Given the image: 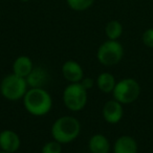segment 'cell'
<instances>
[{"instance_id": "obj_21", "label": "cell", "mask_w": 153, "mask_h": 153, "mask_svg": "<svg viewBox=\"0 0 153 153\" xmlns=\"http://www.w3.org/2000/svg\"><path fill=\"white\" fill-rule=\"evenodd\" d=\"M0 153H11V152H5V151H1V150H0Z\"/></svg>"}, {"instance_id": "obj_4", "label": "cell", "mask_w": 153, "mask_h": 153, "mask_svg": "<svg viewBox=\"0 0 153 153\" xmlns=\"http://www.w3.org/2000/svg\"><path fill=\"white\" fill-rule=\"evenodd\" d=\"M87 91L81 83H69L62 94L64 106L74 112L83 110L88 101Z\"/></svg>"}, {"instance_id": "obj_19", "label": "cell", "mask_w": 153, "mask_h": 153, "mask_svg": "<svg viewBox=\"0 0 153 153\" xmlns=\"http://www.w3.org/2000/svg\"><path fill=\"white\" fill-rule=\"evenodd\" d=\"M80 83L83 85V87L85 88V89H87V90H89V89H91L92 88V86H94V80L92 79H90V78H85L84 76L83 78V80H82Z\"/></svg>"}, {"instance_id": "obj_8", "label": "cell", "mask_w": 153, "mask_h": 153, "mask_svg": "<svg viewBox=\"0 0 153 153\" xmlns=\"http://www.w3.org/2000/svg\"><path fill=\"white\" fill-rule=\"evenodd\" d=\"M21 146V140L14 130L5 129L0 132V150L16 153Z\"/></svg>"}, {"instance_id": "obj_1", "label": "cell", "mask_w": 153, "mask_h": 153, "mask_svg": "<svg viewBox=\"0 0 153 153\" xmlns=\"http://www.w3.org/2000/svg\"><path fill=\"white\" fill-rule=\"evenodd\" d=\"M22 100L25 110L34 117H44L53 108V98L43 87L30 88Z\"/></svg>"}, {"instance_id": "obj_17", "label": "cell", "mask_w": 153, "mask_h": 153, "mask_svg": "<svg viewBox=\"0 0 153 153\" xmlns=\"http://www.w3.org/2000/svg\"><path fill=\"white\" fill-rule=\"evenodd\" d=\"M41 153H62V145L53 140L43 145Z\"/></svg>"}, {"instance_id": "obj_5", "label": "cell", "mask_w": 153, "mask_h": 153, "mask_svg": "<svg viewBox=\"0 0 153 153\" xmlns=\"http://www.w3.org/2000/svg\"><path fill=\"white\" fill-rule=\"evenodd\" d=\"M124 56L123 45L117 40H107L99 46L97 59L104 66H113L121 62Z\"/></svg>"}, {"instance_id": "obj_7", "label": "cell", "mask_w": 153, "mask_h": 153, "mask_svg": "<svg viewBox=\"0 0 153 153\" xmlns=\"http://www.w3.org/2000/svg\"><path fill=\"white\" fill-rule=\"evenodd\" d=\"M61 70L64 79L69 83H80L84 78L83 67L74 60H67L64 62Z\"/></svg>"}, {"instance_id": "obj_10", "label": "cell", "mask_w": 153, "mask_h": 153, "mask_svg": "<svg viewBox=\"0 0 153 153\" xmlns=\"http://www.w3.org/2000/svg\"><path fill=\"white\" fill-rule=\"evenodd\" d=\"M34 69V64L33 60L27 56H19L15 59L12 65L13 74H17L22 78H26L30 71Z\"/></svg>"}, {"instance_id": "obj_9", "label": "cell", "mask_w": 153, "mask_h": 153, "mask_svg": "<svg viewBox=\"0 0 153 153\" xmlns=\"http://www.w3.org/2000/svg\"><path fill=\"white\" fill-rule=\"evenodd\" d=\"M103 117L108 124H117L124 115V109L123 104L117 102V100H110L105 103L103 107Z\"/></svg>"}, {"instance_id": "obj_16", "label": "cell", "mask_w": 153, "mask_h": 153, "mask_svg": "<svg viewBox=\"0 0 153 153\" xmlns=\"http://www.w3.org/2000/svg\"><path fill=\"white\" fill-rule=\"evenodd\" d=\"M66 2L72 11L84 12L92 7L94 0H66Z\"/></svg>"}, {"instance_id": "obj_2", "label": "cell", "mask_w": 153, "mask_h": 153, "mask_svg": "<svg viewBox=\"0 0 153 153\" xmlns=\"http://www.w3.org/2000/svg\"><path fill=\"white\" fill-rule=\"evenodd\" d=\"M51 133L53 140L61 145L69 144L81 133V123L74 117L63 115L53 122Z\"/></svg>"}, {"instance_id": "obj_14", "label": "cell", "mask_w": 153, "mask_h": 153, "mask_svg": "<svg viewBox=\"0 0 153 153\" xmlns=\"http://www.w3.org/2000/svg\"><path fill=\"white\" fill-rule=\"evenodd\" d=\"M96 84L102 92L110 94L114 89L117 81H115V78L112 74H110V72H102L97 78Z\"/></svg>"}, {"instance_id": "obj_11", "label": "cell", "mask_w": 153, "mask_h": 153, "mask_svg": "<svg viewBox=\"0 0 153 153\" xmlns=\"http://www.w3.org/2000/svg\"><path fill=\"white\" fill-rule=\"evenodd\" d=\"M113 153H137V143L130 135L120 136L113 145Z\"/></svg>"}, {"instance_id": "obj_15", "label": "cell", "mask_w": 153, "mask_h": 153, "mask_svg": "<svg viewBox=\"0 0 153 153\" xmlns=\"http://www.w3.org/2000/svg\"><path fill=\"white\" fill-rule=\"evenodd\" d=\"M105 34L109 40H117L123 34V25L117 20H111L105 26Z\"/></svg>"}, {"instance_id": "obj_20", "label": "cell", "mask_w": 153, "mask_h": 153, "mask_svg": "<svg viewBox=\"0 0 153 153\" xmlns=\"http://www.w3.org/2000/svg\"><path fill=\"white\" fill-rule=\"evenodd\" d=\"M21 2H28V1H30V0H20Z\"/></svg>"}, {"instance_id": "obj_6", "label": "cell", "mask_w": 153, "mask_h": 153, "mask_svg": "<svg viewBox=\"0 0 153 153\" xmlns=\"http://www.w3.org/2000/svg\"><path fill=\"white\" fill-rule=\"evenodd\" d=\"M140 94V84L132 78H126L117 82L112 91L113 99L121 104H131L135 100H137Z\"/></svg>"}, {"instance_id": "obj_18", "label": "cell", "mask_w": 153, "mask_h": 153, "mask_svg": "<svg viewBox=\"0 0 153 153\" xmlns=\"http://www.w3.org/2000/svg\"><path fill=\"white\" fill-rule=\"evenodd\" d=\"M143 43L148 47H153V28H148L143 34Z\"/></svg>"}, {"instance_id": "obj_3", "label": "cell", "mask_w": 153, "mask_h": 153, "mask_svg": "<svg viewBox=\"0 0 153 153\" xmlns=\"http://www.w3.org/2000/svg\"><path fill=\"white\" fill-rule=\"evenodd\" d=\"M28 85L25 78L19 76L15 74L5 76L0 82V94L7 101H19L24 98Z\"/></svg>"}, {"instance_id": "obj_13", "label": "cell", "mask_w": 153, "mask_h": 153, "mask_svg": "<svg viewBox=\"0 0 153 153\" xmlns=\"http://www.w3.org/2000/svg\"><path fill=\"white\" fill-rule=\"evenodd\" d=\"M27 82L28 87L30 88H39L43 87L48 80V74L46 69L42 67H34L30 74L25 78Z\"/></svg>"}, {"instance_id": "obj_12", "label": "cell", "mask_w": 153, "mask_h": 153, "mask_svg": "<svg viewBox=\"0 0 153 153\" xmlns=\"http://www.w3.org/2000/svg\"><path fill=\"white\" fill-rule=\"evenodd\" d=\"M88 149L91 153H109L110 143L104 134H94L88 140Z\"/></svg>"}]
</instances>
